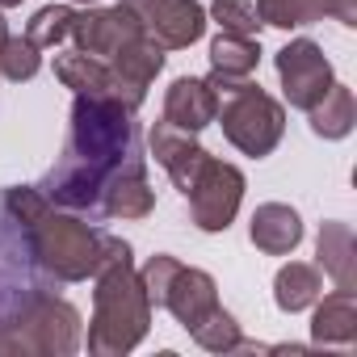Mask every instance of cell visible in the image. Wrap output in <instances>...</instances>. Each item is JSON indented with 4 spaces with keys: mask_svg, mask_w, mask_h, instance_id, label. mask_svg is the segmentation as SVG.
I'll return each mask as SVG.
<instances>
[{
    "mask_svg": "<svg viewBox=\"0 0 357 357\" xmlns=\"http://www.w3.org/2000/svg\"><path fill=\"white\" fill-rule=\"evenodd\" d=\"M135 109L118 105L114 97H89L76 93L72 101V135L63 147V160L51 168V176L38 185L51 206L89 211L101 202L105 185L135 164Z\"/></svg>",
    "mask_w": 357,
    "mask_h": 357,
    "instance_id": "6da1fadb",
    "label": "cell"
},
{
    "mask_svg": "<svg viewBox=\"0 0 357 357\" xmlns=\"http://www.w3.org/2000/svg\"><path fill=\"white\" fill-rule=\"evenodd\" d=\"M97 290H93V324H89V353L114 357L130 353L151 328V303L135 273L130 244L101 231V261H97Z\"/></svg>",
    "mask_w": 357,
    "mask_h": 357,
    "instance_id": "7a4b0ae2",
    "label": "cell"
},
{
    "mask_svg": "<svg viewBox=\"0 0 357 357\" xmlns=\"http://www.w3.org/2000/svg\"><path fill=\"white\" fill-rule=\"evenodd\" d=\"M17 227H22L30 265H38L47 278H55V282H84V278L97 273L101 231H93L89 223H80L72 215H59L51 202H43Z\"/></svg>",
    "mask_w": 357,
    "mask_h": 357,
    "instance_id": "3957f363",
    "label": "cell"
},
{
    "mask_svg": "<svg viewBox=\"0 0 357 357\" xmlns=\"http://www.w3.org/2000/svg\"><path fill=\"white\" fill-rule=\"evenodd\" d=\"M215 89V118L227 135L231 147H240L244 155H269L278 143H282V130H286V109L282 101H273L261 84H252L248 76L244 80H231V76H211L206 80Z\"/></svg>",
    "mask_w": 357,
    "mask_h": 357,
    "instance_id": "277c9868",
    "label": "cell"
},
{
    "mask_svg": "<svg viewBox=\"0 0 357 357\" xmlns=\"http://www.w3.org/2000/svg\"><path fill=\"white\" fill-rule=\"evenodd\" d=\"M80 344V315L72 303L47 294V290H26L17 311L0 319V353H55L68 357Z\"/></svg>",
    "mask_w": 357,
    "mask_h": 357,
    "instance_id": "5b68a950",
    "label": "cell"
},
{
    "mask_svg": "<svg viewBox=\"0 0 357 357\" xmlns=\"http://www.w3.org/2000/svg\"><path fill=\"white\" fill-rule=\"evenodd\" d=\"M122 5L139 17L143 34L164 51L194 47L206 30V9L198 0H122Z\"/></svg>",
    "mask_w": 357,
    "mask_h": 357,
    "instance_id": "8992f818",
    "label": "cell"
},
{
    "mask_svg": "<svg viewBox=\"0 0 357 357\" xmlns=\"http://www.w3.org/2000/svg\"><path fill=\"white\" fill-rule=\"evenodd\" d=\"M185 198H190L194 223L202 231H227L236 211H240V202H244V172L236 164H223V160L211 155V164L198 176V185Z\"/></svg>",
    "mask_w": 357,
    "mask_h": 357,
    "instance_id": "52a82bcc",
    "label": "cell"
},
{
    "mask_svg": "<svg viewBox=\"0 0 357 357\" xmlns=\"http://www.w3.org/2000/svg\"><path fill=\"white\" fill-rule=\"evenodd\" d=\"M278 76L294 109H311L332 89V63L324 59V47L311 38H298L278 51Z\"/></svg>",
    "mask_w": 357,
    "mask_h": 357,
    "instance_id": "ba28073f",
    "label": "cell"
},
{
    "mask_svg": "<svg viewBox=\"0 0 357 357\" xmlns=\"http://www.w3.org/2000/svg\"><path fill=\"white\" fill-rule=\"evenodd\" d=\"M72 38H76V51L97 55V59H114L122 47H130L135 38H143V26H139V17H135L126 5H114V9H84V13H76V22H72Z\"/></svg>",
    "mask_w": 357,
    "mask_h": 357,
    "instance_id": "9c48e42d",
    "label": "cell"
},
{
    "mask_svg": "<svg viewBox=\"0 0 357 357\" xmlns=\"http://www.w3.org/2000/svg\"><path fill=\"white\" fill-rule=\"evenodd\" d=\"M105 63H109V97L118 105H126V109H139L143 97H147V84L164 68V47L143 34V38H135L130 47H122Z\"/></svg>",
    "mask_w": 357,
    "mask_h": 357,
    "instance_id": "30bf717a",
    "label": "cell"
},
{
    "mask_svg": "<svg viewBox=\"0 0 357 357\" xmlns=\"http://www.w3.org/2000/svg\"><path fill=\"white\" fill-rule=\"evenodd\" d=\"M160 307H168L172 315H176V324H181L185 332H194L215 307H219V286H215V278L211 273H202V269H185V265H176V273L168 278V286H164V298H160Z\"/></svg>",
    "mask_w": 357,
    "mask_h": 357,
    "instance_id": "8fae6325",
    "label": "cell"
},
{
    "mask_svg": "<svg viewBox=\"0 0 357 357\" xmlns=\"http://www.w3.org/2000/svg\"><path fill=\"white\" fill-rule=\"evenodd\" d=\"M215 105H219V101H215V89H211L206 80L181 76V80H172V89H168V97H164V122H172V126L198 135V130H206V126L215 122Z\"/></svg>",
    "mask_w": 357,
    "mask_h": 357,
    "instance_id": "7c38bea8",
    "label": "cell"
},
{
    "mask_svg": "<svg viewBox=\"0 0 357 357\" xmlns=\"http://www.w3.org/2000/svg\"><path fill=\"white\" fill-rule=\"evenodd\" d=\"M101 206H105V215H109V219H147V215H151L155 194H151V185H147L143 160L126 164V168L114 176V181L105 185Z\"/></svg>",
    "mask_w": 357,
    "mask_h": 357,
    "instance_id": "4fadbf2b",
    "label": "cell"
},
{
    "mask_svg": "<svg viewBox=\"0 0 357 357\" xmlns=\"http://www.w3.org/2000/svg\"><path fill=\"white\" fill-rule=\"evenodd\" d=\"M248 231H252V244H257L261 252L286 257V252H294L298 240H303V219H298V211H290L286 202H265V206H257Z\"/></svg>",
    "mask_w": 357,
    "mask_h": 357,
    "instance_id": "5bb4252c",
    "label": "cell"
},
{
    "mask_svg": "<svg viewBox=\"0 0 357 357\" xmlns=\"http://www.w3.org/2000/svg\"><path fill=\"white\" fill-rule=\"evenodd\" d=\"M311 332H315V344H353V336H357V290L336 286V294H328L315 307Z\"/></svg>",
    "mask_w": 357,
    "mask_h": 357,
    "instance_id": "9a60e30c",
    "label": "cell"
},
{
    "mask_svg": "<svg viewBox=\"0 0 357 357\" xmlns=\"http://www.w3.org/2000/svg\"><path fill=\"white\" fill-rule=\"evenodd\" d=\"M353 227L349 223H324L319 227V265L332 273L340 290H357V257H353Z\"/></svg>",
    "mask_w": 357,
    "mask_h": 357,
    "instance_id": "2e32d148",
    "label": "cell"
},
{
    "mask_svg": "<svg viewBox=\"0 0 357 357\" xmlns=\"http://www.w3.org/2000/svg\"><path fill=\"white\" fill-rule=\"evenodd\" d=\"M55 76L72 89V93H89V97H109V63L84 51H59L55 55Z\"/></svg>",
    "mask_w": 357,
    "mask_h": 357,
    "instance_id": "e0dca14e",
    "label": "cell"
},
{
    "mask_svg": "<svg viewBox=\"0 0 357 357\" xmlns=\"http://www.w3.org/2000/svg\"><path fill=\"white\" fill-rule=\"evenodd\" d=\"M319 294H324L319 269H311V265H303V261H290V265L278 269L273 298H278L282 311H290V315H294V311H307V307H315Z\"/></svg>",
    "mask_w": 357,
    "mask_h": 357,
    "instance_id": "ac0fdd59",
    "label": "cell"
},
{
    "mask_svg": "<svg viewBox=\"0 0 357 357\" xmlns=\"http://www.w3.org/2000/svg\"><path fill=\"white\" fill-rule=\"evenodd\" d=\"M307 114H311V130H315L319 139H344V135L353 130V122H357L353 93H349L344 84H336V80H332V89H328Z\"/></svg>",
    "mask_w": 357,
    "mask_h": 357,
    "instance_id": "d6986e66",
    "label": "cell"
},
{
    "mask_svg": "<svg viewBox=\"0 0 357 357\" xmlns=\"http://www.w3.org/2000/svg\"><path fill=\"white\" fill-rule=\"evenodd\" d=\"M261 63V43L252 38H240V34H219L211 43V76H231V80H244L252 76Z\"/></svg>",
    "mask_w": 357,
    "mask_h": 357,
    "instance_id": "ffe728a7",
    "label": "cell"
},
{
    "mask_svg": "<svg viewBox=\"0 0 357 357\" xmlns=\"http://www.w3.org/2000/svg\"><path fill=\"white\" fill-rule=\"evenodd\" d=\"M261 26H278V30H294V26H311L328 17V0H257Z\"/></svg>",
    "mask_w": 357,
    "mask_h": 357,
    "instance_id": "44dd1931",
    "label": "cell"
},
{
    "mask_svg": "<svg viewBox=\"0 0 357 357\" xmlns=\"http://www.w3.org/2000/svg\"><path fill=\"white\" fill-rule=\"evenodd\" d=\"M72 22H76V9H72V5H47V9H38V13L30 17L26 38H30L38 51H43V47H59V43L72 38Z\"/></svg>",
    "mask_w": 357,
    "mask_h": 357,
    "instance_id": "7402d4cb",
    "label": "cell"
},
{
    "mask_svg": "<svg viewBox=\"0 0 357 357\" xmlns=\"http://www.w3.org/2000/svg\"><path fill=\"white\" fill-rule=\"evenodd\" d=\"M190 336H194L202 349H211V353H231V349H240V324H236L223 307H215Z\"/></svg>",
    "mask_w": 357,
    "mask_h": 357,
    "instance_id": "603a6c76",
    "label": "cell"
},
{
    "mask_svg": "<svg viewBox=\"0 0 357 357\" xmlns=\"http://www.w3.org/2000/svg\"><path fill=\"white\" fill-rule=\"evenodd\" d=\"M211 17L219 22L223 34H240V38H252L261 30V13H257L252 0H215Z\"/></svg>",
    "mask_w": 357,
    "mask_h": 357,
    "instance_id": "cb8c5ba5",
    "label": "cell"
},
{
    "mask_svg": "<svg viewBox=\"0 0 357 357\" xmlns=\"http://www.w3.org/2000/svg\"><path fill=\"white\" fill-rule=\"evenodd\" d=\"M43 68V55L30 38H9L5 47H0V76L9 80H34Z\"/></svg>",
    "mask_w": 357,
    "mask_h": 357,
    "instance_id": "d4e9b609",
    "label": "cell"
},
{
    "mask_svg": "<svg viewBox=\"0 0 357 357\" xmlns=\"http://www.w3.org/2000/svg\"><path fill=\"white\" fill-rule=\"evenodd\" d=\"M211 164V151L206 147H198V143H190V147H181L164 168H168V176H172V185L181 190V194H190L194 185H198V176H202V168Z\"/></svg>",
    "mask_w": 357,
    "mask_h": 357,
    "instance_id": "484cf974",
    "label": "cell"
},
{
    "mask_svg": "<svg viewBox=\"0 0 357 357\" xmlns=\"http://www.w3.org/2000/svg\"><path fill=\"white\" fill-rule=\"evenodd\" d=\"M194 143V135L190 130H181V126H172V122H155L151 126V155H155V164H168L181 147H190Z\"/></svg>",
    "mask_w": 357,
    "mask_h": 357,
    "instance_id": "4316f807",
    "label": "cell"
},
{
    "mask_svg": "<svg viewBox=\"0 0 357 357\" xmlns=\"http://www.w3.org/2000/svg\"><path fill=\"white\" fill-rule=\"evenodd\" d=\"M9 43V26H5V17H0V47Z\"/></svg>",
    "mask_w": 357,
    "mask_h": 357,
    "instance_id": "83f0119b",
    "label": "cell"
},
{
    "mask_svg": "<svg viewBox=\"0 0 357 357\" xmlns=\"http://www.w3.org/2000/svg\"><path fill=\"white\" fill-rule=\"evenodd\" d=\"M22 5V0H0V9H17Z\"/></svg>",
    "mask_w": 357,
    "mask_h": 357,
    "instance_id": "f1b7e54d",
    "label": "cell"
},
{
    "mask_svg": "<svg viewBox=\"0 0 357 357\" xmlns=\"http://www.w3.org/2000/svg\"><path fill=\"white\" fill-rule=\"evenodd\" d=\"M76 5H97V0H76Z\"/></svg>",
    "mask_w": 357,
    "mask_h": 357,
    "instance_id": "f546056e",
    "label": "cell"
}]
</instances>
